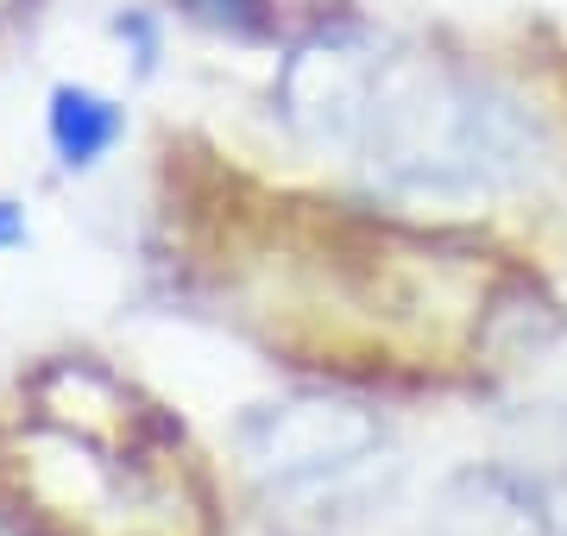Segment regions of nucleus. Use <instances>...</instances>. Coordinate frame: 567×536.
Here are the masks:
<instances>
[{
  "label": "nucleus",
  "instance_id": "nucleus-1",
  "mask_svg": "<svg viewBox=\"0 0 567 536\" xmlns=\"http://www.w3.org/2000/svg\"><path fill=\"white\" fill-rule=\"evenodd\" d=\"M271 102L290 133L353 152L365 171L416 196H486L536 165V121L505 89L365 32L303 39L284 58Z\"/></svg>",
  "mask_w": 567,
  "mask_h": 536
},
{
  "label": "nucleus",
  "instance_id": "nucleus-2",
  "mask_svg": "<svg viewBox=\"0 0 567 536\" xmlns=\"http://www.w3.org/2000/svg\"><path fill=\"white\" fill-rule=\"evenodd\" d=\"M385 430L379 416L353 404V398H328V392H297L240 423V449L265 480L278 486H322V480L353 474L365 454H379Z\"/></svg>",
  "mask_w": 567,
  "mask_h": 536
},
{
  "label": "nucleus",
  "instance_id": "nucleus-3",
  "mask_svg": "<svg viewBox=\"0 0 567 536\" xmlns=\"http://www.w3.org/2000/svg\"><path fill=\"white\" fill-rule=\"evenodd\" d=\"M44 133H51V152H58L63 171H95L121 145L126 114L107 102L102 89L58 83L51 89V107H44Z\"/></svg>",
  "mask_w": 567,
  "mask_h": 536
},
{
  "label": "nucleus",
  "instance_id": "nucleus-4",
  "mask_svg": "<svg viewBox=\"0 0 567 536\" xmlns=\"http://www.w3.org/2000/svg\"><path fill=\"white\" fill-rule=\"evenodd\" d=\"M196 20L221 25V32H234V39H259L265 32V0H183Z\"/></svg>",
  "mask_w": 567,
  "mask_h": 536
},
{
  "label": "nucleus",
  "instance_id": "nucleus-5",
  "mask_svg": "<svg viewBox=\"0 0 567 536\" xmlns=\"http://www.w3.org/2000/svg\"><path fill=\"white\" fill-rule=\"evenodd\" d=\"M20 240H25V208L0 196V252H13Z\"/></svg>",
  "mask_w": 567,
  "mask_h": 536
}]
</instances>
